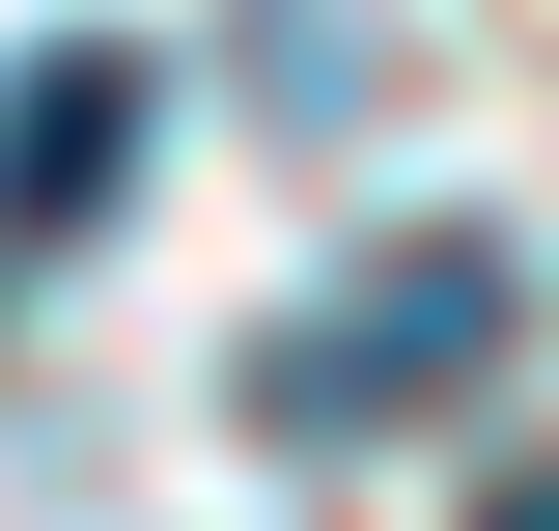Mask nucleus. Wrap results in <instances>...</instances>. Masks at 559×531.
Wrapping results in <instances>:
<instances>
[{
  "instance_id": "1",
  "label": "nucleus",
  "mask_w": 559,
  "mask_h": 531,
  "mask_svg": "<svg viewBox=\"0 0 559 531\" xmlns=\"http://www.w3.org/2000/svg\"><path fill=\"white\" fill-rule=\"evenodd\" d=\"M532 335V252L503 224H392L364 280H308V308L252 335V448H392V420H448Z\"/></svg>"
},
{
  "instance_id": "2",
  "label": "nucleus",
  "mask_w": 559,
  "mask_h": 531,
  "mask_svg": "<svg viewBox=\"0 0 559 531\" xmlns=\"http://www.w3.org/2000/svg\"><path fill=\"white\" fill-rule=\"evenodd\" d=\"M140 113H168V84H140L112 28H28V57H0V252H84V224L140 197Z\"/></svg>"
},
{
  "instance_id": "3",
  "label": "nucleus",
  "mask_w": 559,
  "mask_h": 531,
  "mask_svg": "<svg viewBox=\"0 0 559 531\" xmlns=\"http://www.w3.org/2000/svg\"><path fill=\"white\" fill-rule=\"evenodd\" d=\"M476 531H559V475H503V504H476Z\"/></svg>"
}]
</instances>
